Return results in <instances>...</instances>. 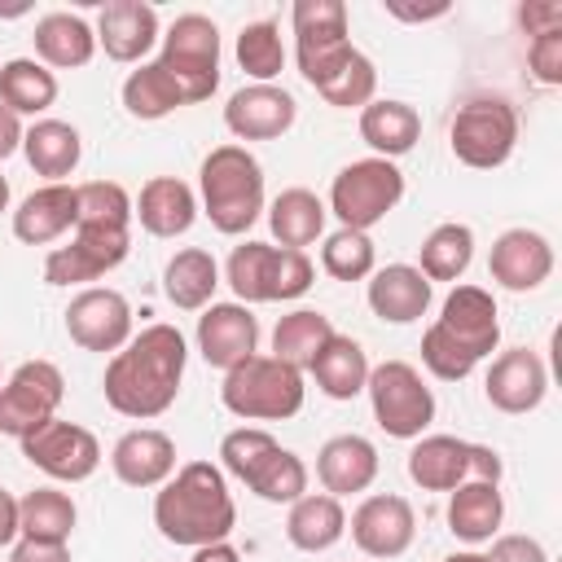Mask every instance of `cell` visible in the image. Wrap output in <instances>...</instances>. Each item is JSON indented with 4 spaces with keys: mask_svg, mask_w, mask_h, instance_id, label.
I'll return each instance as SVG.
<instances>
[{
    "mask_svg": "<svg viewBox=\"0 0 562 562\" xmlns=\"http://www.w3.org/2000/svg\"><path fill=\"white\" fill-rule=\"evenodd\" d=\"M184 360H189V347L176 325H162V321L145 325L110 356L105 378H101L105 404L132 422L162 417L180 395Z\"/></svg>",
    "mask_w": 562,
    "mask_h": 562,
    "instance_id": "cell-1",
    "label": "cell"
},
{
    "mask_svg": "<svg viewBox=\"0 0 562 562\" xmlns=\"http://www.w3.org/2000/svg\"><path fill=\"white\" fill-rule=\"evenodd\" d=\"M154 527L167 544L180 549L228 540V531L237 527V505L224 470L211 461H184L154 496Z\"/></svg>",
    "mask_w": 562,
    "mask_h": 562,
    "instance_id": "cell-2",
    "label": "cell"
},
{
    "mask_svg": "<svg viewBox=\"0 0 562 562\" xmlns=\"http://www.w3.org/2000/svg\"><path fill=\"white\" fill-rule=\"evenodd\" d=\"M501 342V312L492 290L483 285H452L439 316L422 334V364L439 382L470 378Z\"/></svg>",
    "mask_w": 562,
    "mask_h": 562,
    "instance_id": "cell-3",
    "label": "cell"
},
{
    "mask_svg": "<svg viewBox=\"0 0 562 562\" xmlns=\"http://www.w3.org/2000/svg\"><path fill=\"white\" fill-rule=\"evenodd\" d=\"M202 211L215 233L241 237L263 215V167L246 145H215L198 171Z\"/></svg>",
    "mask_w": 562,
    "mask_h": 562,
    "instance_id": "cell-4",
    "label": "cell"
},
{
    "mask_svg": "<svg viewBox=\"0 0 562 562\" xmlns=\"http://www.w3.org/2000/svg\"><path fill=\"white\" fill-rule=\"evenodd\" d=\"M303 369L277 360V356H246L224 373L220 400L241 422H285L303 408Z\"/></svg>",
    "mask_w": 562,
    "mask_h": 562,
    "instance_id": "cell-5",
    "label": "cell"
},
{
    "mask_svg": "<svg viewBox=\"0 0 562 562\" xmlns=\"http://www.w3.org/2000/svg\"><path fill=\"white\" fill-rule=\"evenodd\" d=\"M224 281L233 285L237 303H285L312 290L316 268L303 250H285L272 241H241L224 263Z\"/></svg>",
    "mask_w": 562,
    "mask_h": 562,
    "instance_id": "cell-6",
    "label": "cell"
},
{
    "mask_svg": "<svg viewBox=\"0 0 562 562\" xmlns=\"http://www.w3.org/2000/svg\"><path fill=\"white\" fill-rule=\"evenodd\" d=\"M404 198V171L391 158H356L347 162L334 184H329V206L338 215V228H360L369 233L373 224H382Z\"/></svg>",
    "mask_w": 562,
    "mask_h": 562,
    "instance_id": "cell-7",
    "label": "cell"
},
{
    "mask_svg": "<svg viewBox=\"0 0 562 562\" xmlns=\"http://www.w3.org/2000/svg\"><path fill=\"white\" fill-rule=\"evenodd\" d=\"M184 92L189 105L220 88V26L206 13H180L162 31V53L154 57Z\"/></svg>",
    "mask_w": 562,
    "mask_h": 562,
    "instance_id": "cell-8",
    "label": "cell"
},
{
    "mask_svg": "<svg viewBox=\"0 0 562 562\" xmlns=\"http://www.w3.org/2000/svg\"><path fill=\"white\" fill-rule=\"evenodd\" d=\"M369 408L391 439H422L435 422V391L408 360H382L369 369Z\"/></svg>",
    "mask_w": 562,
    "mask_h": 562,
    "instance_id": "cell-9",
    "label": "cell"
},
{
    "mask_svg": "<svg viewBox=\"0 0 562 562\" xmlns=\"http://www.w3.org/2000/svg\"><path fill=\"white\" fill-rule=\"evenodd\" d=\"M448 145L457 162L474 171L505 167L514 145H518V110L505 97H470L448 127Z\"/></svg>",
    "mask_w": 562,
    "mask_h": 562,
    "instance_id": "cell-10",
    "label": "cell"
},
{
    "mask_svg": "<svg viewBox=\"0 0 562 562\" xmlns=\"http://www.w3.org/2000/svg\"><path fill=\"white\" fill-rule=\"evenodd\" d=\"M408 479L422 492H452L465 479L501 483V457L457 435H422L408 452Z\"/></svg>",
    "mask_w": 562,
    "mask_h": 562,
    "instance_id": "cell-11",
    "label": "cell"
},
{
    "mask_svg": "<svg viewBox=\"0 0 562 562\" xmlns=\"http://www.w3.org/2000/svg\"><path fill=\"white\" fill-rule=\"evenodd\" d=\"M61 400H66V378L53 360L18 364L0 386V435H13V439L31 435L48 417H57Z\"/></svg>",
    "mask_w": 562,
    "mask_h": 562,
    "instance_id": "cell-12",
    "label": "cell"
},
{
    "mask_svg": "<svg viewBox=\"0 0 562 562\" xmlns=\"http://www.w3.org/2000/svg\"><path fill=\"white\" fill-rule=\"evenodd\" d=\"M18 443H22V457L35 470H44L48 479H57V483H83L101 465V443L79 422L48 417L44 426H35L31 435H22Z\"/></svg>",
    "mask_w": 562,
    "mask_h": 562,
    "instance_id": "cell-13",
    "label": "cell"
},
{
    "mask_svg": "<svg viewBox=\"0 0 562 562\" xmlns=\"http://www.w3.org/2000/svg\"><path fill=\"white\" fill-rule=\"evenodd\" d=\"M132 250V228L119 233V228H79L75 224V237L70 246H53L48 259H44V281L48 285H88L105 272H114Z\"/></svg>",
    "mask_w": 562,
    "mask_h": 562,
    "instance_id": "cell-14",
    "label": "cell"
},
{
    "mask_svg": "<svg viewBox=\"0 0 562 562\" xmlns=\"http://www.w3.org/2000/svg\"><path fill=\"white\" fill-rule=\"evenodd\" d=\"M66 334L83 351H119L132 338V303L110 285H88L66 307Z\"/></svg>",
    "mask_w": 562,
    "mask_h": 562,
    "instance_id": "cell-15",
    "label": "cell"
},
{
    "mask_svg": "<svg viewBox=\"0 0 562 562\" xmlns=\"http://www.w3.org/2000/svg\"><path fill=\"white\" fill-rule=\"evenodd\" d=\"M347 531L364 558H400V553H408V544L417 536V514L404 496L373 492L351 509Z\"/></svg>",
    "mask_w": 562,
    "mask_h": 562,
    "instance_id": "cell-16",
    "label": "cell"
},
{
    "mask_svg": "<svg viewBox=\"0 0 562 562\" xmlns=\"http://www.w3.org/2000/svg\"><path fill=\"white\" fill-rule=\"evenodd\" d=\"M92 31H97V48H105V57L119 66H140L149 48L162 40L158 9L145 0H105Z\"/></svg>",
    "mask_w": 562,
    "mask_h": 562,
    "instance_id": "cell-17",
    "label": "cell"
},
{
    "mask_svg": "<svg viewBox=\"0 0 562 562\" xmlns=\"http://www.w3.org/2000/svg\"><path fill=\"white\" fill-rule=\"evenodd\" d=\"M299 101L281 83H246L224 105V127L237 140H277L294 127Z\"/></svg>",
    "mask_w": 562,
    "mask_h": 562,
    "instance_id": "cell-18",
    "label": "cell"
},
{
    "mask_svg": "<svg viewBox=\"0 0 562 562\" xmlns=\"http://www.w3.org/2000/svg\"><path fill=\"white\" fill-rule=\"evenodd\" d=\"M544 391H549V369L531 347H509L487 364L483 395L496 413H509V417L531 413V408H540Z\"/></svg>",
    "mask_w": 562,
    "mask_h": 562,
    "instance_id": "cell-19",
    "label": "cell"
},
{
    "mask_svg": "<svg viewBox=\"0 0 562 562\" xmlns=\"http://www.w3.org/2000/svg\"><path fill=\"white\" fill-rule=\"evenodd\" d=\"M487 272H492V281L501 290H514V294L540 290L549 281V272H553V246L536 228H505L492 241Z\"/></svg>",
    "mask_w": 562,
    "mask_h": 562,
    "instance_id": "cell-20",
    "label": "cell"
},
{
    "mask_svg": "<svg viewBox=\"0 0 562 562\" xmlns=\"http://www.w3.org/2000/svg\"><path fill=\"white\" fill-rule=\"evenodd\" d=\"M198 351L211 369H233L259 351V321L246 303H211L198 316Z\"/></svg>",
    "mask_w": 562,
    "mask_h": 562,
    "instance_id": "cell-21",
    "label": "cell"
},
{
    "mask_svg": "<svg viewBox=\"0 0 562 562\" xmlns=\"http://www.w3.org/2000/svg\"><path fill=\"white\" fill-rule=\"evenodd\" d=\"M110 470L127 487H162L176 474V443L167 430L136 426L110 448Z\"/></svg>",
    "mask_w": 562,
    "mask_h": 562,
    "instance_id": "cell-22",
    "label": "cell"
},
{
    "mask_svg": "<svg viewBox=\"0 0 562 562\" xmlns=\"http://www.w3.org/2000/svg\"><path fill=\"white\" fill-rule=\"evenodd\" d=\"M132 220H140L149 237H180L198 220V193L180 176H154L140 184L132 202Z\"/></svg>",
    "mask_w": 562,
    "mask_h": 562,
    "instance_id": "cell-23",
    "label": "cell"
},
{
    "mask_svg": "<svg viewBox=\"0 0 562 562\" xmlns=\"http://www.w3.org/2000/svg\"><path fill=\"white\" fill-rule=\"evenodd\" d=\"M435 285L413 263H386L369 272V307L386 325H413L426 316Z\"/></svg>",
    "mask_w": 562,
    "mask_h": 562,
    "instance_id": "cell-24",
    "label": "cell"
},
{
    "mask_svg": "<svg viewBox=\"0 0 562 562\" xmlns=\"http://www.w3.org/2000/svg\"><path fill=\"white\" fill-rule=\"evenodd\" d=\"M316 479L329 496H356L369 492L378 479V448L364 435H334L316 452Z\"/></svg>",
    "mask_w": 562,
    "mask_h": 562,
    "instance_id": "cell-25",
    "label": "cell"
},
{
    "mask_svg": "<svg viewBox=\"0 0 562 562\" xmlns=\"http://www.w3.org/2000/svg\"><path fill=\"white\" fill-rule=\"evenodd\" d=\"M79 220V193L75 184H40L26 193L13 211V237L26 246H48L61 233H70Z\"/></svg>",
    "mask_w": 562,
    "mask_h": 562,
    "instance_id": "cell-26",
    "label": "cell"
},
{
    "mask_svg": "<svg viewBox=\"0 0 562 562\" xmlns=\"http://www.w3.org/2000/svg\"><path fill=\"white\" fill-rule=\"evenodd\" d=\"M505 522V496L501 483L465 479L448 492V531L465 544H487Z\"/></svg>",
    "mask_w": 562,
    "mask_h": 562,
    "instance_id": "cell-27",
    "label": "cell"
},
{
    "mask_svg": "<svg viewBox=\"0 0 562 562\" xmlns=\"http://www.w3.org/2000/svg\"><path fill=\"white\" fill-rule=\"evenodd\" d=\"M22 154L35 176H44L48 184H66V176L83 158V140H79V127L66 119H35L22 132Z\"/></svg>",
    "mask_w": 562,
    "mask_h": 562,
    "instance_id": "cell-28",
    "label": "cell"
},
{
    "mask_svg": "<svg viewBox=\"0 0 562 562\" xmlns=\"http://www.w3.org/2000/svg\"><path fill=\"white\" fill-rule=\"evenodd\" d=\"M35 61H44L48 70H75V66H88L92 53H97V31L79 18V13H66V9H53L35 22Z\"/></svg>",
    "mask_w": 562,
    "mask_h": 562,
    "instance_id": "cell-29",
    "label": "cell"
},
{
    "mask_svg": "<svg viewBox=\"0 0 562 562\" xmlns=\"http://www.w3.org/2000/svg\"><path fill=\"white\" fill-rule=\"evenodd\" d=\"M347 536L342 501L329 492H303L285 514V540L303 553H325Z\"/></svg>",
    "mask_w": 562,
    "mask_h": 562,
    "instance_id": "cell-30",
    "label": "cell"
},
{
    "mask_svg": "<svg viewBox=\"0 0 562 562\" xmlns=\"http://www.w3.org/2000/svg\"><path fill=\"white\" fill-rule=\"evenodd\" d=\"M360 140L373 149V158H400L422 140V114L408 101H369L360 110Z\"/></svg>",
    "mask_w": 562,
    "mask_h": 562,
    "instance_id": "cell-31",
    "label": "cell"
},
{
    "mask_svg": "<svg viewBox=\"0 0 562 562\" xmlns=\"http://www.w3.org/2000/svg\"><path fill=\"white\" fill-rule=\"evenodd\" d=\"M369 356H364V347L351 338V334H329V342L312 356V364H307V373L316 378V386L329 395V400H356L360 391H364V382H369Z\"/></svg>",
    "mask_w": 562,
    "mask_h": 562,
    "instance_id": "cell-32",
    "label": "cell"
},
{
    "mask_svg": "<svg viewBox=\"0 0 562 562\" xmlns=\"http://www.w3.org/2000/svg\"><path fill=\"white\" fill-rule=\"evenodd\" d=\"M215 290H220V263H215L211 250L184 246V250H176V255L167 259V268H162V294H167L180 312H202V307H211Z\"/></svg>",
    "mask_w": 562,
    "mask_h": 562,
    "instance_id": "cell-33",
    "label": "cell"
},
{
    "mask_svg": "<svg viewBox=\"0 0 562 562\" xmlns=\"http://www.w3.org/2000/svg\"><path fill=\"white\" fill-rule=\"evenodd\" d=\"M325 202L312 193V189H281L272 202H268V228L272 237L285 246V250H303L312 246L321 233H325Z\"/></svg>",
    "mask_w": 562,
    "mask_h": 562,
    "instance_id": "cell-34",
    "label": "cell"
},
{
    "mask_svg": "<svg viewBox=\"0 0 562 562\" xmlns=\"http://www.w3.org/2000/svg\"><path fill=\"white\" fill-rule=\"evenodd\" d=\"M57 101V75L35 61V57H9L0 66V105H9L18 119L22 114H44Z\"/></svg>",
    "mask_w": 562,
    "mask_h": 562,
    "instance_id": "cell-35",
    "label": "cell"
},
{
    "mask_svg": "<svg viewBox=\"0 0 562 562\" xmlns=\"http://www.w3.org/2000/svg\"><path fill=\"white\" fill-rule=\"evenodd\" d=\"M470 259H474V228L448 220V224H435V228L426 233V241H422V250H417V272H422L430 285H435V281H457V277H465Z\"/></svg>",
    "mask_w": 562,
    "mask_h": 562,
    "instance_id": "cell-36",
    "label": "cell"
},
{
    "mask_svg": "<svg viewBox=\"0 0 562 562\" xmlns=\"http://www.w3.org/2000/svg\"><path fill=\"white\" fill-rule=\"evenodd\" d=\"M75 522H79V509H75L70 492H61V487H35L18 501V527L26 540L66 544Z\"/></svg>",
    "mask_w": 562,
    "mask_h": 562,
    "instance_id": "cell-37",
    "label": "cell"
},
{
    "mask_svg": "<svg viewBox=\"0 0 562 562\" xmlns=\"http://www.w3.org/2000/svg\"><path fill=\"white\" fill-rule=\"evenodd\" d=\"M180 105H189V101H184L180 83H176L158 61H140V66L123 79V110H127L132 119L154 123V119L176 114Z\"/></svg>",
    "mask_w": 562,
    "mask_h": 562,
    "instance_id": "cell-38",
    "label": "cell"
},
{
    "mask_svg": "<svg viewBox=\"0 0 562 562\" xmlns=\"http://www.w3.org/2000/svg\"><path fill=\"white\" fill-rule=\"evenodd\" d=\"M329 334H334V321L325 312L299 307V312H290V316L277 321V329H272V356L285 360V364H294V369H307L312 356L329 342Z\"/></svg>",
    "mask_w": 562,
    "mask_h": 562,
    "instance_id": "cell-39",
    "label": "cell"
},
{
    "mask_svg": "<svg viewBox=\"0 0 562 562\" xmlns=\"http://www.w3.org/2000/svg\"><path fill=\"white\" fill-rule=\"evenodd\" d=\"M246 487H250L259 501H268V505H294V501L307 492V465H303L299 452H290V448L277 443V448L246 474Z\"/></svg>",
    "mask_w": 562,
    "mask_h": 562,
    "instance_id": "cell-40",
    "label": "cell"
},
{
    "mask_svg": "<svg viewBox=\"0 0 562 562\" xmlns=\"http://www.w3.org/2000/svg\"><path fill=\"white\" fill-rule=\"evenodd\" d=\"M237 66L255 79V83H272L285 70V44H281V26L277 22H246L237 31Z\"/></svg>",
    "mask_w": 562,
    "mask_h": 562,
    "instance_id": "cell-41",
    "label": "cell"
},
{
    "mask_svg": "<svg viewBox=\"0 0 562 562\" xmlns=\"http://www.w3.org/2000/svg\"><path fill=\"white\" fill-rule=\"evenodd\" d=\"M79 193V228H119L127 233L132 228V193L119 184V180H88V184H75Z\"/></svg>",
    "mask_w": 562,
    "mask_h": 562,
    "instance_id": "cell-42",
    "label": "cell"
},
{
    "mask_svg": "<svg viewBox=\"0 0 562 562\" xmlns=\"http://www.w3.org/2000/svg\"><path fill=\"white\" fill-rule=\"evenodd\" d=\"M316 92H321L325 105H334V110H364V105L373 101V92H378V70H373V61H369L360 48H351V57H347Z\"/></svg>",
    "mask_w": 562,
    "mask_h": 562,
    "instance_id": "cell-43",
    "label": "cell"
},
{
    "mask_svg": "<svg viewBox=\"0 0 562 562\" xmlns=\"http://www.w3.org/2000/svg\"><path fill=\"white\" fill-rule=\"evenodd\" d=\"M373 259H378V250H373L369 233H360V228H334L321 246V268L334 281H364L373 272Z\"/></svg>",
    "mask_w": 562,
    "mask_h": 562,
    "instance_id": "cell-44",
    "label": "cell"
},
{
    "mask_svg": "<svg viewBox=\"0 0 562 562\" xmlns=\"http://www.w3.org/2000/svg\"><path fill=\"white\" fill-rule=\"evenodd\" d=\"M272 448H277V439H272L263 426H237V430H228V435L220 439V461H224V470H228L233 479L246 483V474H250Z\"/></svg>",
    "mask_w": 562,
    "mask_h": 562,
    "instance_id": "cell-45",
    "label": "cell"
},
{
    "mask_svg": "<svg viewBox=\"0 0 562 562\" xmlns=\"http://www.w3.org/2000/svg\"><path fill=\"white\" fill-rule=\"evenodd\" d=\"M290 26H294V40L347 35V4L342 0H294Z\"/></svg>",
    "mask_w": 562,
    "mask_h": 562,
    "instance_id": "cell-46",
    "label": "cell"
},
{
    "mask_svg": "<svg viewBox=\"0 0 562 562\" xmlns=\"http://www.w3.org/2000/svg\"><path fill=\"white\" fill-rule=\"evenodd\" d=\"M527 70L544 88L562 83V31H544L536 40H527Z\"/></svg>",
    "mask_w": 562,
    "mask_h": 562,
    "instance_id": "cell-47",
    "label": "cell"
},
{
    "mask_svg": "<svg viewBox=\"0 0 562 562\" xmlns=\"http://www.w3.org/2000/svg\"><path fill=\"white\" fill-rule=\"evenodd\" d=\"M518 26L527 31V40H536L544 31H562V4L558 0H527V4H518Z\"/></svg>",
    "mask_w": 562,
    "mask_h": 562,
    "instance_id": "cell-48",
    "label": "cell"
},
{
    "mask_svg": "<svg viewBox=\"0 0 562 562\" xmlns=\"http://www.w3.org/2000/svg\"><path fill=\"white\" fill-rule=\"evenodd\" d=\"M487 562H549V553L536 536H496Z\"/></svg>",
    "mask_w": 562,
    "mask_h": 562,
    "instance_id": "cell-49",
    "label": "cell"
},
{
    "mask_svg": "<svg viewBox=\"0 0 562 562\" xmlns=\"http://www.w3.org/2000/svg\"><path fill=\"white\" fill-rule=\"evenodd\" d=\"M9 562H70V549H66V544H48V540H26V536H18L13 549H9Z\"/></svg>",
    "mask_w": 562,
    "mask_h": 562,
    "instance_id": "cell-50",
    "label": "cell"
},
{
    "mask_svg": "<svg viewBox=\"0 0 562 562\" xmlns=\"http://www.w3.org/2000/svg\"><path fill=\"white\" fill-rule=\"evenodd\" d=\"M22 132H26V127H22V119H18L9 105H0V162H4V158H13V154L22 149Z\"/></svg>",
    "mask_w": 562,
    "mask_h": 562,
    "instance_id": "cell-51",
    "label": "cell"
},
{
    "mask_svg": "<svg viewBox=\"0 0 562 562\" xmlns=\"http://www.w3.org/2000/svg\"><path fill=\"white\" fill-rule=\"evenodd\" d=\"M18 536H22V527H18V496L0 487V549H13Z\"/></svg>",
    "mask_w": 562,
    "mask_h": 562,
    "instance_id": "cell-52",
    "label": "cell"
},
{
    "mask_svg": "<svg viewBox=\"0 0 562 562\" xmlns=\"http://www.w3.org/2000/svg\"><path fill=\"white\" fill-rule=\"evenodd\" d=\"M189 562H241V553H237V544H228V540H211V544L193 549Z\"/></svg>",
    "mask_w": 562,
    "mask_h": 562,
    "instance_id": "cell-53",
    "label": "cell"
},
{
    "mask_svg": "<svg viewBox=\"0 0 562 562\" xmlns=\"http://www.w3.org/2000/svg\"><path fill=\"white\" fill-rule=\"evenodd\" d=\"M391 13L404 18V22H430V18H443L448 4H435V9H400V4H391Z\"/></svg>",
    "mask_w": 562,
    "mask_h": 562,
    "instance_id": "cell-54",
    "label": "cell"
},
{
    "mask_svg": "<svg viewBox=\"0 0 562 562\" xmlns=\"http://www.w3.org/2000/svg\"><path fill=\"white\" fill-rule=\"evenodd\" d=\"M443 562H487V553H479V549H461V553H448Z\"/></svg>",
    "mask_w": 562,
    "mask_h": 562,
    "instance_id": "cell-55",
    "label": "cell"
},
{
    "mask_svg": "<svg viewBox=\"0 0 562 562\" xmlns=\"http://www.w3.org/2000/svg\"><path fill=\"white\" fill-rule=\"evenodd\" d=\"M0 211H9V180L0 176Z\"/></svg>",
    "mask_w": 562,
    "mask_h": 562,
    "instance_id": "cell-56",
    "label": "cell"
}]
</instances>
